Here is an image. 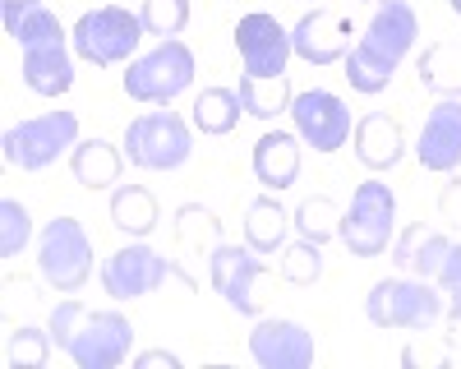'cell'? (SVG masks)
Masks as SVG:
<instances>
[{"label": "cell", "mask_w": 461, "mask_h": 369, "mask_svg": "<svg viewBox=\"0 0 461 369\" xmlns=\"http://www.w3.org/2000/svg\"><path fill=\"white\" fill-rule=\"evenodd\" d=\"M291 121H295V134L314 148V153H337L346 148V139L356 134L351 125V106H346L337 93L328 88H304L291 97Z\"/></svg>", "instance_id": "obj_10"}, {"label": "cell", "mask_w": 461, "mask_h": 369, "mask_svg": "<svg viewBox=\"0 0 461 369\" xmlns=\"http://www.w3.org/2000/svg\"><path fill=\"white\" fill-rule=\"evenodd\" d=\"M295 231H300L304 240H314V245L337 240V231H341V208H337L328 194L304 199V203L295 208Z\"/></svg>", "instance_id": "obj_28"}, {"label": "cell", "mask_w": 461, "mask_h": 369, "mask_svg": "<svg viewBox=\"0 0 461 369\" xmlns=\"http://www.w3.org/2000/svg\"><path fill=\"white\" fill-rule=\"evenodd\" d=\"M189 84H194V51L180 37H167L148 56L125 65V93L134 102H152V106H171Z\"/></svg>", "instance_id": "obj_6"}, {"label": "cell", "mask_w": 461, "mask_h": 369, "mask_svg": "<svg viewBox=\"0 0 461 369\" xmlns=\"http://www.w3.org/2000/svg\"><path fill=\"white\" fill-rule=\"evenodd\" d=\"M420 37V19L415 10L406 5V0H383V5L374 10L365 37L346 51V79H351L356 93H383L393 84L397 65L406 60V51L415 47Z\"/></svg>", "instance_id": "obj_1"}, {"label": "cell", "mask_w": 461, "mask_h": 369, "mask_svg": "<svg viewBox=\"0 0 461 369\" xmlns=\"http://www.w3.org/2000/svg\"><path fill=\"white\" fill-rule=\"evenodd\" d=\"M447 249H452V240L443 231L425 227V221H415V227L402 231V240H393V264L397 268H411L415 277H425V282H434L438 268H443V258H447Z\"/></svg>", "instance_id": "obj_20"}, {"label": "cell", "mask_w": 461, "mask_h": 369, "mask_svg": "<svg viewBox=\"0 0 461 369\" xmlns=\"http://www.w3.org/2000/svg\"><path fill=\"white\" fill-rule=\"evenodd\" d=\"M32 236V217L19 199H0V258H19Z\"/></svg>", "instance_id": "obj_32"}, {"label": "cell", "mask_w": 461, "mask_h": 369, "mask_svg": "<svg viewBox=\"0 0 461 369\" xmlns=\"http://www.w3.org/2000/svg\"><path fill=\"white\" fill-rule=\"evenodd\" d=\"M434 282L443 286V295L452 301V332L461 338V245L456 240H452V249H447V258H443V268H438Z\"/></svg>", "instance_id": "obj_33"}, {"label": "cell", "mask_w": 461, "mask_h": 369, "mask_svg": "<svg viewBox=\"0 0 461 369\" xmlns=\"http://www.w3.org/2000/svg\"><path fill=\"white\" fill-rule=\"evenodd\" d=\"M254 176L267 190H286L300 176V134H286V130H267L258 143H254Z\"/></svg>", "instance_id": "obj_19"}, {"label": "cell", "mask_w": 461, "mask_h": 369, "mask_svg": "<svg viewBox=\"0 0 461 369\" xmlns=\"http://www.w3.org/2000/svg\"><path fill=\"white\" fill-rule=\"evenodd\" d=\"M240 106H245V116L254 121H277L282 111H291V79L286 74H273V79H258V74H240Z\"/></svg>", "instance_id": "obj_24"}, {"label": "cell", "mask_w": 461, "mask_h": 369, "mask_svg": "<svg viewBox=\"0 0 461 369\" xmlns=\"http://www.w3.org/2000/svg\"><path fill=\"white\" fill-rule=\"evenodd\" d=\"M0 19H5V37H14L19 51L65 42V28H60L56 10L42 5V0H0Z\"/></svg>", "instance_id": "obj_18"}, {"label": "cell", "mask_w": 461, "mask_h": 369, "mask_svg": "<svg viewBox=\"0 0 461 369\" xmlns=\"http://www.w3.org/2000/svg\"><path fill=\"white\" fill-rule=\"evenodd\" d=\"M51 342L79 369H115L130 360L134 323L115 310H88L79 301H60L51 310Z\"/></svg>", "instance_id": "obj_2"}, {"label": "cell", "mask_w": 461, "mask_h": 369, "mask_svg": "<svg viewBox=\"0 0 461 369\" xmlns=\"http://www.w3.org/2000/svg\"><path fill=\"white\" fill-rule=\"evenodd\" d=\"M143 28L148 37H180L185 23H189V0H143Z\"/></svg>", "instance_id": "obj_31"}, {"label": "cell", "mask_w": 461, "mask_h": 369, "mask_svg": "<svg viewBox=\"0 0 461 369\" xmlns=\"http://www.w3.org/2000/svg\"><path fill=\"white\" fill-rule=\"evenodd\" d=\"M236 47H240L245 74H258V79L286 74V60L295 56V51H291V32H286L273 14H267V10L240 14V23H236Z\"/></svg>", "instance_id": "obj_12"}, {"label": "cell", "mask_w": 461, "mask_h": 369, "mask_svg": "<svg viewBox=\"0 0 461 369\" xmlns=\"http://www.w3.org/2000/svg\"><path fill=\"white\" fill-rule=\"evenodd\" d=\"M176 273L180 268L171 264L167 254L152 249V245H125V249H115L102 264V286H106L111 301H139V295L158 291Z\"/></svg>", "instance_id": "obj_11"}, {"label": "cell", "mask_w": 461, "mask_h": 369, "mask_svg": "<svg viewBox=\"0 0 461 369\" xmlns=\"http://www.w3.org/2000/svg\"><path fill=\"white\" fill-rule=\"evenodd\" d=\"M263 273H267V264L249 245H217L212 249V286H217V295H226V305L236 314H258L254 282Z\"/></svg>", "instance_id": "obj_15"}, {"label": "cell", "mask_w": 461, "mask_h": 369, "mask_svg": "<svg viewBox=\"0 0 461 369\" xmlns=\"http://www.w3.org/2000/svg\"><path fill=\"white\" fill-rule=\"evenodd\" d=\"M351 37H356L351 14L310 10V14H300V23L291 28V51L300 60H310V65H332V60H346V51L356 47Z\"/></svg>", "instance_id": "obj_13"}, {"label": "cell", "mask_w": 461, "mask_h": 369, "mask_svg": "<svg viewBox=\"0 0 461 369\" xmlns=\"http://www.w3.org/2000/svg\"><path fill=\"white\" fill-rule=\"evenodd\" d=\"M447 5H452V14H461V0H447Z\"/></svg>", "instance_id": "obj_35"}, {"label": "cell", "mask_w": 461, "mask_h": 369, "mask_svg": "<svg viewBox=\"0 0 461 369\" xmlns=\"http://www.w3.org/2000/svg\"><path fill=\"white\" fill-rule=\"evenodd\" d=\"M51 328H10V364L14 369H42L51 360Z\"/></svg>", "instance_id": "obj_29"}, {"label": "cell", "mask_w": 461, "mask_h": 369, "mask_svg": "<svg viewBox=\"0 0 461 369\" xmlns=\"http://www.w3.org/2000/svg\"><path fill=\"white\" fill-rule=\"evenodd\" d=\"M37 273H42V282L56 286L60 295L84 291V282L93 277V240H88L79 217H56L42 227V240H37Z\"/></svg>", "instance_id": "obj_4"}, {"label": "cell", "mask_w": 461, "mask_h": 369, "mask_svg": "<svg viewBox=\"0 0 461 369\" xmlns=\"http://www.w3.org/2000/svg\"><path fill=\"white\" fill-rule=\"evenodd\" d=\"M143 37H148V28H143L139 14H130L121 5H102V10L79 14V23H74V32H69V42H74V56H79V60L106 69V65L134 60Z\"/></svg>", "instance_id": "obj_3"}, {"label": "cell", "mask_w": 461, "mask_h": 369, "mask_svg": "<svg viewBox=\"0 0 461 369\" xmlns=\"http://www.w3.org/2000/svg\"><path fill=\"white\" fill-rule=\"evenodd\" d=\"M194 153V134L176 111H148L125 130V158L143 171H180Z\"/></svg>", "instance_id": "obj_8"}, {"label": "cell", "mask_w": 461, "mask_h": 369, "mask_svg": "<svg viewBox=\"0 0 461 369\" xmlns=\"http://www.w3.org/2000/svg\"><path fill=\"white\" fill-rule=\"evenodd\" d=\"M286 227H291V217L282 212V203L273 194H263L245 212V245L254 254H277L286 245Z\"/></svg>", "instance_id": "obj_26"}, {"label": "cell", "mask_w": 461, "mask_h": 369, "mask_svg": "<svg viewBox=\"0 0 461 369\" xmlns=\"http://www.w3.org/2000/svg\"><path fill=\"white\" fill-rule=\"evenodd\" d=\"M393 227H397V194L383 180H365L351 194V212H341L337 240L356 258H378L393 249Z\"/></svg>", "instance_id": "obj_7"}, {"label": "cell", "mask_w": 461, "mask_h": 369, "mask_svg": "<svg viewBox=\"0 0 461 369\" xmlns=\"http://www.w3.org/2000/svg\"><path fill=\"white\" fill-rule=\"evenodd\" d=\"M365 314L369 323L378 328H411V332H425L443 319V295L425 282H402V277H388V282H374L369 301H365Z\"/></svg>", "instance_id": "obj_9"}, {"label": "cell", "mask_w": 461, "mask_h": 369, "mask_svg": "<svg viewBox=\"0 0 461 369\" xmlns=\"http://www.w3.org/2000/svg\"><path fill=\"white\" fill-rule=\"evenodd\" d=\"M323 277V254H319V245L314 240H295V245H286V254H282V282H291V286H314Z\"/></svg>", "instance_id": "obj_30"}, {"label": "cell", "mask_w": 461, "mask_h": 369, "mask_svg": "<svg viewBox=\"0 0 461 369\" xmlns=\"http://www.w3.org/2000/svg\"><path fill=\"white\" fill-rule=\"evenodd\" d=\"M158 221H162L158 199H152L143 184H121V190L111 194V227H115V231L143 240L152 227H158Z\"/></svg>", "instance_id": "obj_23"}, {"label": "cell", "mask_w": 461, "mask_h": 369, "mask_svg": "<svg viewBox=\"0 0 461 369\" xmlns=\"http://www.w3.org/2000/svg\"><path fill=\"white\" fill-rule=\"evenodd\" d=\"M420 84L438 97H461V42H434L420 56Z\"/></svg>", "instance_id": "obj_27"}, {"label": "cell", "mask_w": 461, "mask_h": 369, "mask_svg": "<svg viewBox=\"0 0 461 369\" xmlns=\"http://www.w3.org/2000/svg\"><path fill=\"white\" fill-rule=\"evenodd\" d=\"M0 148H5V162L19 171H47L56 158L79 148V116L74 111H47V116L19 121L5 130Z\"/></svg>", "instance_id": "obj_5"}, {"label": "cell", "mask_w": 461, "mask_h": 369, "mask_svg": "<svg viewBox=\"0 0 461 369\" xmlns=\"http://www.w3.org/2000/svg\"><path fill=\"white\" fill-rule=\"evenodd\" d=\"M356 158L369 166V171H393L406 153V139H402V125L388 116V111H369V116L356 121Z\"/></svg>", "instance_id": "obj_17"}, {"label": "cell", "mask_w": 461, "mask_h": 369, "mask_svg": "<svg viewBox=\"0 0 461 369\" xmlns=\"http://www.w3.org/2000/svg\"><path fill=\"white\" fill-rule=\"evenodd\" d=\"M121 166H125L121 148L106 143V139H79V148L69 153V171L84 190H106V184H115L121 180Z\"/></svg>", "instance_id": "obj_22"}, {"label": "cell", "mask_w": 461, "mask_h": 369, "mask_svg": "<svg viewBox=\"0 0 461 369\" xmlns=\"http://www.w3.org/2000/svg\"><path fill=\"white\" fill-rule=\"evenodd\" d=\"M23 84L37 97H60L74 84V56L65 42H47V47H32L23 51Z\"/></svg>", "instance_id": "obj_21"}, {"label": "cell", "mask_w": 461, "mask_h": 369, "mask_svg": "<svg viewBox=\"0 0 461 369\" xmlns=\"http://www.w3.org/2000/svg\"><path fill=\"white\" fill-rule=\"evenodd\" d=\"M415 158L425 171H456L461 166V97H438L415 139Z\"/></svg>", "instance_id": "obj_16"}, {"label": "cell", "mask_w": 461, "mask_h": 369, "mask_svg": "<svg viewBox=\"0 0 461 369\" xmlns=\"http://www.w3.org/2000/svg\"><path fill=\"white\" fill-rule=\"evenodd\" d=\"M249 356L263 369H310L314 364V332L295 319H258L249 332Z\"/></svg>", "instance_id": "obj_14"}, {"label": "cell", "mask_w": 461, "mask_h": 369, "mask_svg": "<svg viewBox=\"0 0 461 369\" xmlns=\"http://www.w3.org/2000/svg\"><path fill=\"white\" fill-rule=\"evenodd\" d=\"M245 106H240V93L236 88H203L194 97V111H189V125H194L199 134H230L240 125Z\"/></svg>", "instance_id": "obj_25"}, {"label": "cell", "mask_w": 461, "mask_h": 369, "mask_svg": "<svg viewBox=\"0 0 461 369\" xmlns=\"http://www.w3.org/2000/svg\"><path fill=\"white\" fill-rule=\"evenodd\" d=\"M180 369V356H171V351H143V356H134V369Z\"/></svg>", "instance_id": "obj_34"}]
</instances>
